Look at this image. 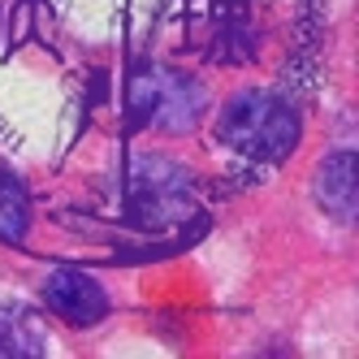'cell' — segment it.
Listing matches in <instances>:
<instances>
[{
  "label": "cell",
  "mask_w": 359,
  "mask_h": 359,
  "mask_svg": "<svg viewBox=\"0 0 359 359\" xmlns=\"http://www.w3.org/2000/svg\"><path fill=\"white\" fill-rule=\"evenodd\" d=\"M221 139L251 161H286L299 143V117L269 91H243L221 113Z\"/></svg>",
  "instance_id": "6da1fadb"
},
{
  "label": "cell",
  "mask_w": 359,
  "mask_h": 359,
  "mask_svg": "<svg viewBox=\"0 0 359 359\" xmlns=\"http://www.w3.org/2000/svg\"><path fill=\"white\" fill-rule=\"evenodd\" d=\"M135 104L147 121L156 126H169V130H182V126H191L203 109V91L187 79H177V74H143V79L135 83Z\"/></svg>",
  "instance_id": "7a4b0ae2"
},
{
  "label": "cell",
  "mask_w": 359,
  "mask_h": 359,
  "mask_svg": "<svg viewBox=\"0 0 359 359\" xmlns=\"http://www.w3.org/2000/svg\"><path fill=\"white\" fill-rule=\"evenodd\" d=\"M43 303L65 320V325H95L109 312V294L100 290V281L87 277L83 269H57L43 286Z\"/></svg>",
  "instance_id": "3957f363"
},
{
  "label": "cell",
  "mask_w": 359,
  "mask_h": 359,
  "mask_svg": "<svg viewBox=\"0 0 359 359\" xmlns=\"http://www.w3.org/2000/svg\"><path fill=\"white\" fill-rule=\"evenodd\" d=\"M316 195H320V203H325L329 217H338V221H351L355 217V156H351V151L333 156L320 169Z\"/></svg>",
  "instance_id": "277c9868"
},
{
  "label": "cell",
  "mask_w": 359,
  "mask_h": 359,
  "mask_svg": "<svg viewBox=\"0 0 359 359\" xmlns=\"http://www.w3.org/2000/svg\"><path fill=\"white\" fill-rule=\"evenodd\" d=\"M0 355H43V329L22 307H0Z\"/></svg>",
  "instance_id": "5b68a950"
},
{
  "label": "cell",
  "mask_w": 359,
  "mask_h": 359,
  "mask_svg": "<svg viewBox=\"0 0 359 359\" xmlns=\"http://www.w3.org/2000/svg\"><path fill=\"white\" fill-rule=\"evenodd\" d=\"M31 229V195L18 177L0 173V243H22Z\"/></svg>",
  "instance_id": "8992f818"
}]
</instances>
